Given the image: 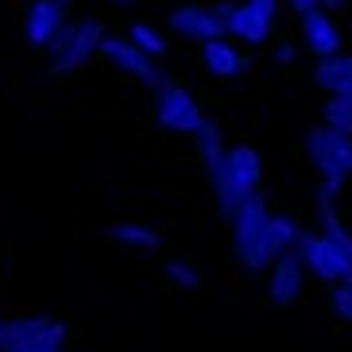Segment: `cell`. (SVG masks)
<instances>
[{
	"label": "cell",
	"instance_id": "7",
	"mask_svg": "<svg viewBox=\"0 0 352 352\" xmlns=\"http://www.w3.org/2000/svg\"><path fill=\"white\" fill-rule=\"evenodd\" d=\"M70 23V0H32L23 12V39L35 51H47Z\"/></svg>",
	"mask_w": 352,
	"mask_h": 352
},
{
	"label": "cell",
	"instance_id": "6",
	"mask_svg": "<svg viewBox=\"0 0 352 352\" xmlns=\"http://www.w3.org/2000/svg\"><path fill=\"white\" fill-rule=\"evenodd\" d=\"M225 20H228V4H217V8H206V4H178L166 23L170 32L182 35V39H197V43H209V39H225Z\"/></svg>",
	"mask_w": 352,
	"mask_h": 352
},
{
	"label": "cell",
	"instance_id": "22",
	"mask_svg": "<svg viewBox=\"0 0 352 352\" xmlns=\"http://www.w3.org/2000/svg\"><path fill=\"white\" fill-rule=\"evenodd\" d=\"M329 310L352 325V287H329Z\"/></svg>",
	"mask_w": 352,
	"mask_h": 352
},
{
	"label": "cell",
	"instance_id": "23",
	"mask_svg": "<svg viewBox=\"0 0 352 352\" xmlns=\"http://www.w3.org/2000/svg\"><path fill=\"white\" fill-rule=\"evenodd\" d=\"M294 54H298V51H294V43H279V47H275V63L290 66V63H294Z\"/></svg>",
	"mask_w": 352,
	"mask_h": 352
},
{
	"label": "cell",
	"instance_id": "30",
	"mask_svg": "<svg viewBox=\"0 0 352 352\" xmlns=\"http://www.w3.org/2000/svg\"><path fill=\"white\" fill-rule=\"evenodd\" d=\"M0 321H4V318H0Z\"/></svg>",
	"mask_w": 352,
	"mask_h": 352
},
{
	"label": "cell",
	"instance_id": "1",
	"mask_svg": "<svg viewBox=\"0 0 352 352\" xmlns=\"http://www.w3.org/2000/svg\"><path fill=\"white\" fill-rule=\"evenodd\" d=\"M101 39H104V23L97 16L70 20L58 32V39L47 47V74L51 78H70V74H78L89 58H97Z\"/></svg>",
	"mask_w": 352,
	"mask_h": 352
},
{
	"label": "cell",
	"instance_id": "18",
	"mask_svg": "<svg viewBox=\"0 0 352 352\" xmlns=\"http://www.w3.org/2000/svg\"><path fill=\"white\" fill-rule=\"evenodd\" d=\"M232 252H236L240 267H248V271L271 267V256L263 248V228L259 232H232Z\"/></svg>",
	"mask_w": 352,
	"mask_h": 352
},
{
	"label": "cell",
	"instance_id": "17",
	"mask_svg": "<svg viewBox=\"0 0 352 352\" xmlns=\"http://www.w3.org/2000/svg\"><path fill=\"white\" fill-rule=\"evenodd\" d=\"M109 236L120 244V248H132V252H155L159 248V232L151 225H140V221H116L109 228Z\"/></svg>",
	"mask_w": 352,
	"mask_h": 352
},
{
	"label": "cell",
	"instance_id": "13",
	"mask_svg": "<svg viewBox=\"0 0 352 352\" xmlns=\"http://www.w3.org/2000/svg\"><path fill=\"white\" fill-rule=\"evenodd\" d=\"M201 66H206L213 78L228 82V78H240V74L248 70V58H244L228 39H209V43H201Z\"/></svg>",
	"mask_w": 352,
	"mask_h": 352
},
{
	"label": "cell",
	"instance_id": "9",
	"mask_svg": "<svg viewBox=\"0 0 352 352\" xmlns=\"http://www.w3.org/2000/svg\"><path fill=\"white\" fill-rule=\"evenodd\" d=\"M298 32H302L306 51L318 54V58H333V54H341V47H344L341 28L333 23V16L325 8H314V12H306V16H298Z\"/></svg>",
	"mask_w": 352,
	"mask_h": 352
},
{
	"label": "cell",
	"instance_id": "5",
	"mask_svg": "<svg viewBox=\"0 0 352 352\" xmlns=\"http://www.w3.org/2000/svg\"><path fill=\"white\" fill-rule=\"evenodd\" d=\"M155 120H159V128H166L175 135H194L206 116H201V104L194 101V94L186 85L155 82Z\"/></svg>",
	"mask_w": 352,
	"mask_h": 352
},
{
	"label": "cell",
	"instance_id": "24",
	"mask_svg": "<svg viewBox=\"0 0 352 352\" xmlns=\"http://www.w3.org/2000/svg\"><path fill=\"white\" fill-rule=\"evenodd\" d=\"M248 4H252V8H259L267 20H275V16H279V0H248Z\"/></svg>",
	"mask_w": 352,
	"mask_h": 352
},
{
	"label": "cell",
	"instance_id": "8",
	"mask_svg": "<svg viewBox=\"0 0 352 352\" xmlns=\"http://www.w3.org/2000/svg\"><path fill=\"white\" fill-rule=\"evenodd\" d=\"M97 54H101L113 70L128 74V78H140V82H151V85L159 82V78H155V63H151V58H147V54L140 51L128 35H109V32H104Z\"/></svg>",
	"mask_w": 352,
	"mask_h": 352
},
{
	"label": "cell",
	"instance_id": "3",
	"mask_svg": "<svg viewBox=\"0 0 352 352\" xmlns=\"http://www.w3.org/2000/svg\"><path fill=\"white\" fill-rule=\"evenodd\" d=\"M70 329L51 314H16L0 321V352H32V349H63Z\"/></svg>",
	"mask_w": 352,
	"mask_h": 352
},
{
	"label": "cell",
	"instance_id": "25",
	"mask_svg": "<svg viewBox=\"0 0 352 352\" xmlns=\"http://www.w3.org/2000/svg\"><path fill=\"white\" fill-rule=\"evenodd\" d=\"M290 8L298 12V16H306V12H314V8H321V0H290Z\"/></svg>",
	"mask_w": 352,
	"mask_h": 352
},
{
	"label": "cell",
	"instance_id": "20",
	"mask_svg": "<svg viewBox=\"0 0 352 352\" xmlns=\"http://www.w3.org/2000/svg\"><path fill=\"white\" fill-rule=\"evenodd\" d=\"M321 116H325V128H337V132L352 135V101L349 97H329L325 109H321Z\"/></svg>",
	"mask_w": 352,
	"mask_h": 352
},
{
	"label": "cell",
	"instance_id": "28",
	"mask_svg": "<svg viewBox=\"0 0 352 352\" xmlns=\"http://www.w3.org/2000/svg\"><path fill=\"white\" fill-rule=\"evenodd\" d=\"M32 352H63V349H32Z\"/></svg>",
	"mask_w": 352,
	"mask_h": 352
},
{
	"label": "cell",
	"instance_id": "11",
	"mask_svg": "<svg viewBox=\"0 0 352 352\" xmlns=\"http://www.w3.org/2000/svg\"><path fill=\"white\" fill-rule=\"evenodd\" d=\"M221 163H225L228 178L236 182L240 194H256V190H259V182H263V159H259V151H256L252 144L228 147Z\"/></svg>",
	"mask_w": 352,
	"mask_h": 352
},
{
	"label": "cell",
	"instance_id": "16",
	"mask_svg": "<svg viewBox=\"0 0 352 352\" xmlns=\"http://www.w3.org/2000/svg\"><path fill=\"white\" fill-rule=\"evenodd\" d=\"M194 151H197V159H201V166H206V170H217V163L225 159V132H221L217 120H209V116H206V120L197 124Z\"/></svg>",
	"mask_w": 352,
	"mask_h": 352
},
{
	"label": "cell",
	"instance_id": "19",
	"mask_svg": "<svg viewBox=\"0 0 352 352\" xmlns=\"http://www.w3.org/2000/svg\"><path fill=\"white\" fill-rule=\"evenodd\" d=\"M128 39H132L135 47H140L147 58H151V63L166 58V39L155 32V28H151V23H132V28H128Z\"/></svg>",
	"mask_w": 352,
	"mask_h": 352
},
{
	"label": "cell",
	"instance_id": "4",
	"mask_svg": "<svg viewBox=\"0 0 352 352\" xmlns=\"http://www.w3.org/2000/svg\"><path fill=\"white\" fill-rule=\"evenodd\" d=\"M298 252L302 267L318 275L321 283H329V287H352V256H344L329 236H321V232H298Z\"/></svg>",
	"mask_w": 352,
	"mask_h": 352
},
{
	"label": "cell",
	"instance_id": "2",
	"mask_svg": "<svg viewBox=\"0 0 352 352\" xmlns=\"http://www.w3.org/2000/svg\"><path fill=\"white\" fill-rule=\"evenodd\" d=\"M306 147H310L314 166L321 170V190L341 197L344 182L352 178V135L337 132V128H310L306 132Z\"/></svg>",
	"mask_w": 352,
	"mask_h": 352
},
{
	"label": "cell",
	"instance_id": "27",
	"mask_svg": "<svg viewBox=\"0 0 352 352\" xmlns=\"http://www.w3.org/2000/svg\"><path fill=\"white\" fill-rule=\"evenodd\" d=\"M109 4H120V8H132L135 0H109Z\"/></svg>",
	"mask_w": 352,
	"mask_h": 352
},
{
	"label": "cell",
	"instance_id": "10",
	"mask_svg": "<svg viewBox=\"0 0 352 352\" xmlns=\"http://www.w3.org/2000/svg\"><path fill=\"white\" fill-rule=\"evenodd\" d=\"M302 287H306V267H302L298 252H287V256L271 259L267 298L275 302V306H290V302H298Z\"/></svg>",
	"mask_w": 352,
	"mask_h": 352
},
{
	"label": "cell",
	"instance_id": "12",
	"mask_svg": "<svg viewBox=\"0 0 352 352\" xmlns=\"http://www.w3.org/2000/svg\"><path fill=\"white\" fill-rule=\"evenodd\" d=\"M271 23L259 8H252L248 0L244 4H228V20H225V32L236 35L240 43H248V47H259V43L271 39Z\"/></svg>",
	"mask_w": 352,
	"mask_h": 352
},
{
	"label": "cell",
	"instance_id": "21",
	"mask_svg": "<svg viewBox=\"0 0 352 352\" xmlns=\"http://www.w3.org/2000/svg\"><path fill=\"white\" fill-rule=\"evenodd\" d=\"M166 279L175 283V287H182V290H197L201 287V275H197V267L194 263H182V259H170V263H166Z\"/></svg>",
	"mask_w": 352,
	"mask_h": 352
},
{
	"label": "cell",
	"instance_id": "14",
	"mask_svg": "<svg viewBox=\"0 0 352 352\" xmlns=\"http://www.w3.org/2000/svg\"><path fill=\"white\" fill-rule=\"evenodd\" d=\"M314 82L329 97H349L352 101V54H333L314 63Z\"/></svg>",
	"mask_w": 352,
	"mask_h": 352
},
{
	"label": "cell",
	"instance_id": "29",
	"mask_svg": "<svg viewBox=\"0 0 352 352\" xmlns=\"http://www.w3.org/2000/svg\"><path fill=\"white\" fill-rule=\"evenodd\" d=\"M217 4H228V0H217Z\"/></svg>",
	"mask_w": 352,
	"mask_h": 352
},
{
	"label": "cell",
	"instance_id": "26",
	"mask_svg": "<svg viewBox=\"0 0 352 352\" xmlns=\"http://www.w3.org/2000/svg\"><path fill=\"white\" fill-rule=\"evenodd\" d=\"M344 4H349V0H321V8L329 12V8H344Z\"/></svg>",
	"mask_w": 352,
	"mask_h": 352
},
{
	"label": "cell",
	"instance_id": "15",
	"mask_svg": "<svg viewBox=\"0 0 352 352\" xmlns=\"http://www.w3.org/2000/svg\"><path fill=\"white\" fill-rule=\"evenodd\" d=\"M294 244H298V225L287 213H267V221H263V248H267V256L279 259L287 252H294Z\"/></svg>",
	"mask_w": 352,
	"mask_h": 352
}]
</instances>
